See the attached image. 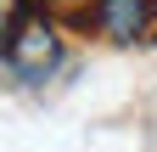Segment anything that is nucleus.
<instances>
[{
    "label": "nucleus",
    "instance_id": "1",
    "mask_svg": "<svg viewBox=\"0 0 157 152\" xmlns=\"http://www.w3.org/2000/svg\"><path fill=\"white\" fill-rule=\"evenodd\" d=\"M62 23H56V11L34 6L28 17H17V23H6V40H0V62H6V73L17 85H45L56 68H62Z\"/></svg>",
    "mask_w": 157,
    "mask_h": 152
},
{
    "label": "nucleus",
    "instance_id": "2",
    "mask_svg": "<svg viewBox=\"0 0 157 152\" xmlns=\"http://www.w3.org/2000/svg\"><path fill=\"white\" fill-rule=\"evenodd\" d=\"M151 17H157L151 0H95V6H90L95 34H107L112 45H135V40H146Z\"/></svg>",
    "mask_w": 157,
    "mask_h": 152
},
{
    "label": "nucleus",
    "instance_id": "3",
    "mask_svg": "<svg viewBox=\"0 0 157 152\" xmlns=\"http://www.w3.org/2000/svg\"><path fill=\"white\" fill-rule=\"evenodd\" d=\"M45 11H62V17H73V23H90V6L95 0H39Z\"/></svg>",
    "mask_w": 157,
    "mask_h": 152
},
{
    "label": "nucleus",
    "instance_id": "4",
    "mask_svg": "<svg viewBox=\"0 0 157 152\" xmlns=\"http://www.w3.org/2000/svg\"><path fill=\"white\" fill-rule=\"evenodd\" d=\"M151 6H157V0H151Z\"/></svg>",
    "mask_w": 157,
    "mask_h": 152
}]
</instances>
